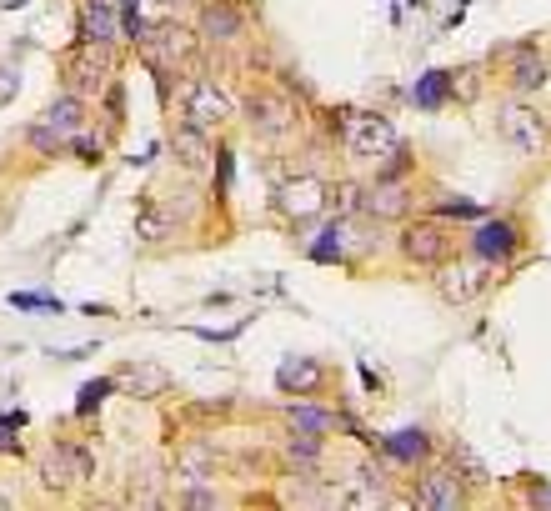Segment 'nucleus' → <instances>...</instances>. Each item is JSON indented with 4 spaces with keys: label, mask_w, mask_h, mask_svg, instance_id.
<instances>
[{
    "label": "nucleus",
    "mask_w": 551,
    "mask_h": 511,
    "mask_svg": "<svg viewBox=\"0 0 551 511\" xmlns=\"http://www.w3.org/2000/svg\"><path fill=\"white\" fill-rule=\"evenodd\" d=\"M496 131H501V141H506L511 151H521V156H541V151H546V126H541V116H536L531 106H521V101H506V106L496 111Z\"/></svg>",
    "instance_id": "1"
},
{
    "label": "nucleus",
    "mask_w": 551,
    "mask_h": 511,
    "mask_svg": "<svg viewBox=\"0 0 551 511\" xmlns=\"http://www.w3.org/2000/svg\"><path fill=\"white\" fill-rule=\"evenodd\" d=\"M346 151L361 161H381V156H396L401 146L381 116H346Z\"/></svg>",
    "instance_id": "2"
},
{
    "label": "nucleus",
    "mask_w": 551,
    "mask_h": 511,
    "mask_svg": "<svg viewBox=\"0 0 551 511\" xmlns=\"http://www.w3.org/2000/svg\"><path fill=\"white\" fill-rule=\"evenodd\" d=\"M401 251H406V261H416V266H441L446 251H451V231H446L441 221H411V226L401 231Z\"/></svg>",
    "instance_id": "3"
},
{
    "label": "nucleus",
    "mask_w": 551,
    "mask_h": 511,
    "mask_svg": "<svg viewBox=\"0 0 551 511\" xmlns=\"http://www.w3.org/2000/svg\"><path fill=\"white\" fill-rule=\"evenodd\" d=\"M91 451L86 446H71V441H61V446H51L46 451V461H41V481L46 486H76L81 476H91Z\"/></svg>",
    "instance_id": "4"
},
{
    "label": "nucleus",
    "mask_w": 551,
    "mask_h": 511,
    "mask_svg": "<svg viewBox=\"0 0 551 511\" xmlns=\"http://www.w3.org/2000/svg\"><path fill=\"white\" fill-rule=\"evenodd\" d=\"M486 286H491V266H481V261H466V266H446V271L436 276V291H441L451 306H466V301H476Z\"/></svg>",
    "instance_id": "5"
},
{
    "label": "nucleus",
    "mask_w": 551,
    "mask_h": 511,
    "mask_svg": "<svg viewBox=\"0 0 551 511\" xmlns=\"http://www.w3.org/2000/svg\"><path fill=\"white\" fill-rule=\"evenodd\" d=\"M461 501H466V491H461L456 471H426V476H421V486H416V506L451 511V506H461Z\"/></svg>",
    "instance_id": "6"
},
{
    "label": "nucleus",
    "mask_w": 551,
    "mask_h": 511,
    "mask_svg": "<svg viewBox=\"0 0 551 511\" xmlns=\"http://www.w3.org/2000/svg\"><path fill=\"white\" fill-rule=\"evenodd\" d=\"M326 186L316 181V176H301V181H291V186H281V211L291 216V221H301V216H316L321 206H326Z\"/></svg>",
    "instance_id": "7"
},
{
    "label": "nucleus",
    "mask_w": 551,
    "mask_h": 511,
    "mask_svg": "<svg viewBox=\"0 0 551 511\" xmlns=\"http://www.w3.org/2000/svg\"><path fill=\"white\" fill-rule=\"evenodd\" d=\"M516 246H521V236H516V226H506V221H486V226L476 231V256H481L486 266L511 261Z\"/></svg>",
    "instance_id": "8"
},
{
    "label": "nucleus",
    "mask_w": 551,
    "mask_h": 511,
    "mask_svg": "<svg viewBox=\"0 0 551 511\" xmlns=\"http://www.w3.org/2000/svg\"><path fill=\"white\" fill-rule=\"evenodd\" d=\"M186 116H191V126L211 131V126H221V121L231 116V101H226L221 91H211V86H196L191 101H186Z\"/></svg>",
    "instance_id": "9"
},
{
    "label": "nucleus",
    "mask_w": 551,
    "mask_h": 511,
    "mask_svg": "<svg viewBox=\"0 0 551 511\" xmlns=\"http://www.w3.org/2000/svg\"><path fill=\"white\" fill-rule=\"evenodd\" d=\"M86 41L91 46H111L116 36H121V16H116V6L111 0H86Z\"/></svg>",
    "instance_id": "10"
},
{
    "label": "nucleus",
    "mask_w": 551,
    "mask_h": 511,
    "mask_svg": "<svg viewBox=\"0 0 551 511\" xmlns=\"http://www.w3.org/2000/svg\"><path fill=\"white\" fill-rule=\"evenodd\" d=\"M511 61H516V66H511V86H516V91H541V86H546V61H541L531 46H526V51H511Z\"/></svg>",
    "instance_id": "11"
},
{
    "label": "nucleus",
    "mask_w": 551,
    "mask_h": 511,
    "mask_svg": "<svg viewBox=\"0 0 551 511\" xmlns=\"http://www.w3.org/2000/svg\"><path fill=\"white\" fill-rule=\"evenodd\" d=\"M171 146H176V156H181V166H191V171H201L206 166V156H211V146H206V131L201 126H181L176 136H171Z\"/></svg>",
    "instance_id": "12"
},
{
    "label": "nucleus",
    "mask_w": 551,
    "mask_h": 511,
    "mask_svg": "<svg viewBox=\"0 0 551 511\" xmlns=\"http://www.w3.org/2000/svg\"><path fill=\"white\" fill-rule=\"evenodd\" d=\"M286 121H291L286 101H271V96H256V101H251V126H256L261 136H276V131H286Z\"/></svg>",
    "instance_id": "13"
},
{
    "label": "nucleus",
    "mask_w": 551,
    "mask_h": 511,
    "mask_svg": "<svg viewBox=\"0 0 551 511\" xmlns=\"http://www.w3.org/2000/svg\"><path fill=\"white\" fill-rule=\"evenodd\" d=\"M406 206H411V196H406L401 186H381V191H371V196L361 201V211H366V216H381V221L406 216Z\"/></svg>",
    "instance_id": "14"
},
{
    "label": "nucleus",
    "mask_w": 551,
    "mask_h": 511,
    "mask_svg": "<svg viewBox=\"0 0 551 511\" xmlns=\"http://www.w3.org/2000/svg\"><path fill=\"white\" fill-rule=\"evenodd\" d=\"M81 111H86V106H81V96H61L56 106H46V121H41V126H46V131H56V136H71V131L81 126Z\"/></svg>",
    "instance_id": "15"
},
{
    "label": "nucleus",
    "mask_w": 551,
    "mask_h": 511,
    "mask_svg": "<svg viewBox=\"0 0 551 511\" xmlns=\"http://www.w3.org/2000/svg\"><path fill=\"white\" fill-rule=\"evenodd\" d=\"M201 31H206V41H231V36H241V16L226 11V6H206Z\"/></svg>",
    "instance_id": "16"
},
{
    "label": "nucleus",
    "mask_w": 551,
    "mask_h": 511,
    "mask_svg": "<svg viewBox=\"0 0 551 511\" xmlns=\"http://www.w3.org/2000/svg\"><path fill=\"white\" fill-rule=\"evenodd\" d=\"M291 431H301V436H326L331 426H336V416L331 411H316V406H291Z\"/></svg>",
    "instance_id": "17"
},
{
    "label": "nucleus",
    "mask_w": 551,
    "mask_h": 511,
    "mask_svg": "<svg viewBox=\"0 0 551 511\" xmlns=\"http://www.w3.org/2000/svg\"><path fill=\"white\" fill-rule=\"evenodd\" d=\"M276 381H281L286 391H311V386L321 381V366H316V361H286V366L276 371Z\"/></svg>",
    "instance_id": "18"
},
{
    "label": "nucleus",
    "mask_w": 551,
    "mask_h": 511,
    "mask_svg": "<svg viewBox=\"0 0 551 511\" xmlns=\"http://www.w3.org/2000/svg\"><path fill=\"white\" fill-rule=\"evenodd\" d=\"M386 451H391L396 461H421V456H426V436H421L416 426H406V431H396V436L386 441Z\"/></svg>",
    "instance_id": "19"
},
{
    "label": "nucleus",
    "mask_w": 551,
    "mask_h": 511,
    "mask_svg": "<svg viewBox=\"0 0 551 511\" xmlns=\"http://www.w3.org/2000/svg\"><path fill=\"white\" fill-rule=\"evenodd\" d=\"M451 91V71H431V76H421V86H416V101L421 106H441V96Z\"/></svg>",
    "instance_id": "20"
},
{
    "label": "nucleus",
    "mask_w": 551,
    "mask_h": 511,
    "mask_svg": "<svg viewBox=\"0 0 551 511\" xmlns=\"http://www.w3.org/2000/svg\"><path fill=\"white\" fill-rule=\"evenodd\" d=\"M181 471H186V481H206V471H211V451H206V446H191V451L181 456Z\"/></svg>",
    "instance_id": "21"
},
{
    "label": "nucleus",
    "mask_w": 551,
    "mask_h": 511,
    "mask_svg": "<svg viewBox=\"0 0 551 511\" xmlns=\"http://www.w3.org/2000/svg\"><path fill=\"white\" fill-rule=\"evenodd\" d=\"M106 396H111V381H91V386H81V401H76V406H81V411H96Z\"/></svg>",
    "instance_id": "22"
},
{
    "label": "nucleus",
    "mask_w": 551,
    "mask_h": 511,
    "mask_svg": "<svg viewBox=\"0 0 551 511\" xmlns=\"http://www.w3.org/2000/svg\"><path fill=\"white\" fill-rule=\"evenodd\" d=\"M321 236H326V241H316L311 256H316V261H341V241H336V231H321Z\"/></svg>",
    "instance_id": "23"
},
{
    "label": "nucleus",
    "mask_w": 551,
    "mask_h": 511,
    "mask_svg": "<svg viewBox=\"0 0 551 511\" xmlns=\"http://www.w3.org/2000/svg\"><path fill=\"white\" fill-rule=\"evenodd\" d=\"M156 481H161V476H156V471H146V476H141V491H131V501H141V506H156V501H161Z\"/></svg>",
    "instance_id": "24"
},
{
    "label": "nucleus",
    "mask_w": 551,
    "mask_h": 511,
    "mask_svg": "<svg viewBox=\"0 0 551 511\" xmlns=\"http://www.w3.org/2000/svg\"><path fill=\"white\" fill-rule=\"evenodd\" d=\"M361 201H366L361 186H341V191H336V211H361Z\"/></svg>",
    "instance_id": "25"
},
{
    "label": "nucleus",
    "mask_w": 551,
    "mask_h": 511,
    "mask_svg": "<svg viewBox=\"0 0 551 511\" xmlns=\"http://www.w3.org/2000/svg\"><path fill=\"white\" fill-rule=\"evenodd\" d=\"M11 306H21V311H41V306L61 311V301H56V296H11Z\"/></svg>",
    "instance_id": "26"
},
{
    "label": "nucleus",
    "mask_w": 551,
    "mask_h": 511,
    "mask_svg": "<svg viewBox=\"0 0 551 511\" xmlns=\"http://www.w3.org/2000/svg\"><path fill=\"white\" fill-rule=\"evenodd\" d=\"M21 91V81H16V71H0V106H11V96Z\"/></svg>",
    "instance_id": "27"
},
{
    "label": "nucleus",
    "mask_w": 551,
    "mask_h": 511,
    "mask_svg": "<svg viewBox=\"0 0 551 511\" xmlns=\"http://www.w3.org/2000/svg\"><path fill=\"white\" fill-rule=\"evenodd\" d=\"M441 216H481V211H476V206H466V201H446V206H441Z\"/></svg>",
    "instance_id": "28"
},
{
    "label": "nucleus",
    "mask_w": 551,
    "mask_h": 511,
    "mask_svg": "<svg viewBox=\"0 0 551 511\" xmlns=\"http://www.w3.org/2000/svg\"><path fill=\"white\" fill-rule=\"evenodd\" d=\"M216 501H221V496H216V491H206V486H196V491H191V506H216Z\"/></svg>",
    "instance_id": "29"
},
{
    "label": "nucleus",
    "mask_w": 551,
    "mask_h": 511,
    "mask_svg": "<svg viewBox=\"0 0 551 511\" xmlns=\"http://www.w3.org/2000/svg\"><path fill=\"white\" fill-rule=\"evenodd\" d=\"M76 151H81L86 161H96V156H101V146H96V141H76Z\"/></svg>",
    "instance_id": "30"
},
{
    "label": "nucleus",
    "mask_w": 551,
    "mask_h": 511,
    "mask_svg": "<svg viewBox=\"0 0 551 511\" xmlns=\"http://www.w3.org/2000/svg\"><path fill=\"white\" fill-rule=\"evenodd\" d=\"M231 186V151H221V191Z\"/></svg>",
    "instance_id": "31"
}]
</instances>
